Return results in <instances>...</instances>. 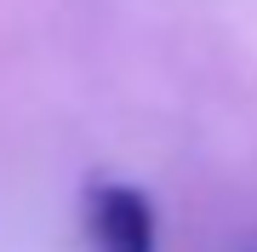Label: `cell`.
I'll return each instance as SVG.
<instances>
[{
    "label": "cell",
    "mask_w": 257,
    "mask_h": 252,
    "mask_svg": "<svg viewBox=\"0 0 257 252\" xmlns=\"http://www.w3.org/2000/svg\"><path fill=\"white\" fill-rule=\"evenodd\" d=\"M92 241L97 252H155V206L143 189L103 184L92 189Z\"/></svg>",
    "instance_id": "cell-1"
}]
</instances>
